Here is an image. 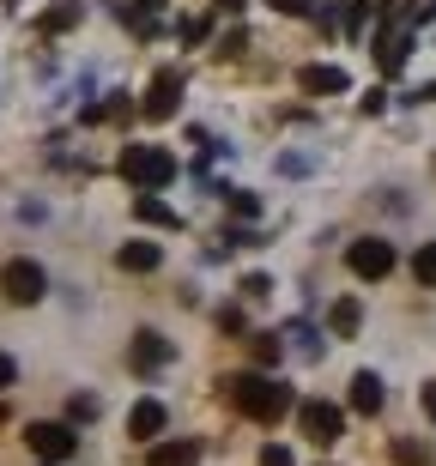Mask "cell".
<instances>
[{
	"label": "cell",
	"instance_id": "cell-24",
	"mask_svg": "<svg viewBox=\"0 0 436 466\" xmlns=\"http://www.w3.org/2000/svg\"><path fill=\"white\" fill-rule=\"evenodd\" d=\"M267 291H273V285H267L261 273H248V279H243V297H267Z\"/></svg>",
	"mask_w": 436,
	"mask_h": 466
},
{
	"label": "cell",
	"instance_id": "cell-21",
	"mask_svg": "<svg viewBox=\"0 0 436 466\" xmlns=\"http://www.w3.org/2000/svg\"><path fill=\"white\" fill-rule=\"evenodd\" d=\"M261 466H291V449H279V442H267V449H261Z\"/></svg>",
	"mask_w": 436,
	"mask_h": 466
},
{
	"label": "cell",
	"instance_id": "cell-12",
	"mask_svg": "<svg viewBox=\"0 0 436 466\" xmlns=\"http://www.w3.org/2000/svg\"><path fill=\"white\" fill-rule=\"evenodd\" d=\"M134 358H140V370H157V363H170V339L146 328L140 339H134Z\"/></svg>",
	"mask_w": 436,
	"mask_h": 466
},
{
	"label": "cell",
	"instance_id": "cell-8",
	"mask_svg": "<svg viewBox=\"0 0 436 466\" xmlns=\"http://www.w3.org/2000/svg\"><path fill=\"white\" fill-rule=\"evenodd\" d=\"M157 260H164L157 242H122V248H116V267H122V273H157Z\"/></svg>",
	"mask_w": 436,
	"mask_h": 466
},
{
	"label": "cell",
	"instance_id": "cell-9",
	"mask_svg": "<svg viewBox=\"0 0 436 466\" xmlns=\"http://www.w3.org/2000/svg\"><path fill=\"white\" fill-rule=\"evenodd\" d=\"M157 431H164V406H157V400H140V406L127 412V436H134V442H152Z\"/></svg>",
	"mask_w": 436,
	"mask_h": 466
},
{
	"label": "cell",
	"instance_id": "cell-17",
	"mask_svg": "<svg viewBox=\"0 0 436 466\" xmlns=\"http://www.w3.org/2000/svg\"><path fill=\"white\" fill-rule=\"evenodd\" d=\"M49 31H67V25H79V0H67V6H55L49 18H43Z\"/></svg>",
	"mask_w": 436,
	"mask_h": 466
},
{
	"label": "cell",
	"instance_id": "cell-15",
	"mask_svg": "<svg viewBox=\"0 0 436 466\" xmlns=\"http://www.w3.org/2000/svg\"><path fill=\"white\" fill-rule=\"evenodd\" d=\"M328 328L340 333V339H351V333H358V303H351V297H340V303H333V315H328Z\"/></svg>",
	"mask_w": 436,
	"mask_h": 466
},
{
	"label": "cell",
	"instance_id": "cell-26",
	"mask_svg": "<svg viewBox=\"0 0 436 466\" xmlns=\"http://www.w3.org/2000/svg\"><path fill=\"white\" fill-rule=\"evenodd\" d=\"M43 466H55V461H43Z\"/></svg>",
	"mask_w": 436,
	"mask_h": 466
},
{
	"label": "cell",
	"instance_id": "cell-18",
	"mask_svg": "<svg viewBox=\"0 0 436 466\" xmlns=\"http://www.w3.org/2000/svg\"><path fill=\"white\" fill-rule=\"evenodd\" d=\"M394 461L401 466H431V454H424L419 442H394Z\"/></svg>",
	"mask_w": 436,
	"mask_h": 466
},
{
	"label": "cell",
	"instance_id": "cell-16",
	"mask_svg": "<svg viewBox=\"0 0 436 466\" xmlns=\"http://www.w3.org/2000/svg\"><path fill=\"white\" fill-rule=\"evenodd\" d=\"M412 279H419V285H436V242H424L419 255H412Z\"/></svg>",
	"mask_w": 436,
	"mask_h": 466
},
{
	"label": "cell",
	"instance_id": "cell-5",
	"mask_svg": "<svg viewBox=\"0 0 436 466\" xmlns=\"http://www.w3.org/2000/svg\"><path fill=\"white\" fill-rule=\"evenodd\" d=\"M25 442H31V454H43V461H55V466L79 449V436H73L67 424H49V418H43V424H31V431H25Z\"/></svg>",
	"mask_w": 436,
	"mask_h": 466
},
{
	"label": "cell",
	"instance_id": "cell-3",
	"mask_svg": "<svg viewBox=\"0 0 436 466\" xmlns=\"http://www.w3.org/2000/svg\"><path fill=\"white\" fill-rule=\"evenodd\" d=\"M297 424H303V436H309L315 449H333L346 436V412L328 406V400H297Z\"/></svg>",
	"mask_w": 436,
	"mask_h": 466
},
{
	"label": "cell",
	"instance_id": "cell-4",
	"mask_svg": "<svg viewBox=\"0 0 436 466\" xmlns=\"http://www.w3.org/2000/svg\"><path fill=\"white\" fill-rule=\"evenodd\" d=\"M43 285H49V279H43V267H36V260H6V267H0V297H6V303H18V309H25V303H36V297H43Z\"/></svg>",
	"mask_w": 436,
	"mask_h": 466
},
{
	"label": "cell",
	"instance_id": "cell-14",
	"mask_svg": "<svg viewBox=\"0 0 436 466\" xmlns=\"http://www.w3.org/2000/svg\"><path fill=\"white\" fill-rule=\"evenodd\" d=\"M134 212H140L146 225H164V230H182V218H176L170 207H164V200H152V194H140V200H134Z\"/></svg>",
	"mask_w": 436,
	"mask_h": 466
},
{
	"label": "cell",
	"instance_id": "cell-13",
	"mask_svg": "<svg viewBox=\"0 0 436 466\" xmlns=\"http://www.w3.org/2000/svg\"><path fill=\"white\" fill-rule=\"evenodd\" d=\"M194 461H200V442H164V449H152L146 466H194Z\"/></svg>",
	"mask_w": 436,
	"mask_h": 466
},
{
	"label": "cell",
	"instance_id": "cell-19",
	"mask_svg": "<svg viewBox=\"0 0 436 466\" xmlns=\"http://www.w3.org/2000/svg\"><path fill=\"white\" fill-rule=\"evenodd\" d=\"M273 13H285V18H315V6H309V0H273Z\"/></svg>",
	"mask_w": 436,
	"mask_h": 466
},
{
	"label": "cell",
	"instance_id": "cell-10",
	"mask_svg": "<svg viewBox=\"0 0 436 466\" xmlns=\"http://www.w3.org/2000/svg\"><path fill=\"white\" fill-rule=\"evenodd\" d=\"M351 412H364V418H376L382 412V376H351Z\"/></svg>",
	"mask_w": 436,
	"mask_h": 466
},
{
	"label": "cell",
	"instance_id": "cell-7",
	"mask_svg": "<svg viewBox=\"0 0 436 466\" xmlns=\"http://www.w3.org/2000/svg\"><path fill=\"white\" fill-rule=\"evenodd\" d=\"M176 104H182V73H157L146 91V121H170Z\"/></svg>",
	"mask_w": 436,
	"mask_h": 466
},
{
	"label": "cell",
	"instance_id": "cell-25",
	"mask_svg": "<svg viewBox=\"0 0 436 466\" xmlns=\"http://www.w3.org/2000/svg\"><path fill=\"white\" fill-rule=\"evenodd\" d=\"M218 6H225V13H243V6H248V0H218Z\"/></svg>",
	"mask_w": 436,
	"mask_h": 466
},
{
	"label": "cell",
	"instance_id": "cell-1",
	"mask_svg": "<svg viewBox=\"0 0 436 466\" xmlns=\"http://www.w3.org/2000/svg\"><path fill=\"white\" fill-rule=\"evenodd\" d=\"M225 394L237 400V412L255 418V424H279L285 412H297V394L285 388V381L261 376V370H243V376H230V381H225Z\"/></svg>",
	"mask_w": 436,
	"mask_h": 466
},
{
	"label": "cell",
	"instance_id": "cell-23",
	"mask_svg": "<svg viewBox=\"0 0 436 466\" xmlns=\"http://www.w3.org/2000/svg\"><path fill=\"white\" fill-rule=\"evenodd\" d=\"M13 381H18V363L6 358V351H0V394H6V388H13Z\"/></svg>",
	"mask_w": 436,
	"mask_h": 466
},
{
	"label": "cell",
	"instance_id": "cell-20",
	"mask_svg": "<svg viewBox=\"0 0 436 466\" xmlns=\"http://www.w3.org/2000/svg\"><path fill=\"white\" fill-rule=\"evenodd\" d=\"M255 363H279V339H273V333L255 339Z\"/></svg>",
	"mask_w": 436,
	"mask_h": 466
},
{
	"label": "cell",
	"instance_id": "cell-11",
	"mask_svg": "<svg viewBox=\"0 0 436 466\" xmlns=\"http://www.w3.org/2000/svg\"><path fill=\"white\" fill-rule=\"evenodd\" d=\"M297 86L309 91V97H321V91H346L351 79L340 67H303V73H297Z\"/></svg>",
	"mask_w": 436,
	"mask_h": 466
},
{
	"label": "cell",
	"instance_id": "cell-2",
	"mask_svg": "<svg viewBox=\"0 0 436 466\" xmlns=\"http://www.w3.org/2000/svg\"><path fill=\"white\" fill-rule=\"evenodd\" d=\"M122 176L134 182V188L157 194L164 182H176V157L164 152V146H127L122 152Z\"/></svg>",
	"mask_w": 436,
	"mask_h": 466
},
{
	"label": "cell",
	"instance_id": "cell-22",
	"mask_svg": "<svg viewBox=\"0 0 436 466\" xmlns=\"http://www.w3.org/2000/svg\"><path fill=\"white\" fill-rule=\"evenodd\" d=\"M182 43H207V18H188L182 25Z\"/></svg>",
	"mask_w": 436,
	"mask_h": 466
},
{
	"label": "cell",
	"instance_id": "cell-6",
	"mask_svg": "<svg viewBox=\"0 0 436 466\" xmlns=\"http://www.w3.org/2000/svg\"><path fill=\"white\" fill-rule=\"evenodd\" d=\"M346 267L358 279H388V267H394V248H388L382 237H364V242H351L346 248Z\"/></svg>",
	"mask_w": 436,
	"mask_h": 466
}]
</instances>
